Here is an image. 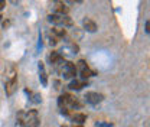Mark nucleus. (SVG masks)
Wrapping results in <instances>:
<instances>
[{"mask_svg": "<svg viewBox=\"0 0 150 127\" xmlns=\"http://www.w3.org/2000/svg\"><path fill=\"white\" fill-rule=\"evenodd\" d=\"M49 59H51V62H52V64L58 65V64H61V62H62V55L55 51V52H52V54H51Z\"/></svg>", "mask_w": 150, "mask_h": 127, "instance_id": "12", "label": "nucleus"}, {"mask_svg": "<svg viewBox=\"0 0 150 127\" xmlns=\"http://www.w3.org/2000/svg\"><path fill=\"white\" fill-rule=\"evenodd\" d=\"M48 20L51 23H54L55 26H71L72 25V19L68 18V16H62V15H49L48 16Z\"/></svg>", "mask_w": 150, "mask_h": 127, "instance_id": "1", "label": "nucleus"}, {"mask_svg": "<svg viewBox=\"0 0 150 127\" xmlns=\"http://www.w3.org/2000/svg\"><path fill=\"white\" fill-rule=\"evenodd\" d=\"M82 26H84V29L87 31V32H90V33H94L95 31H97V23L91 20L90 18H85L82 20Z\"/></svg>", "mask_w": 150, "mask_h": 127, "instance_id": "7", "label": "nucleus"}, {"mask_svg": "<svg viewBox=\"0 0 150 127\" xmlns=\"http://www.w3.org/2000/svg\"><path fill=\"white\" fill-rule=\"evenodd\" d=\"M94 72L90 70V68H85V70H81V77L84 78V79H87V78H90V77H93Z\"/></svg>", "mask_w": 150, "mask_h": 127, "instance_id": "13", "label": "nucleus"}, {"mask_svg": "<svg viewBox=\"0 0 150 127\" xmlns=\"http://www.w3.org/2000/svg\"><path fill=\"white\" fill-rule=\"evenodd\" d=\"M4 6H6V0H0V12L4 9Z\"/></svg>", "mask_w": 150, "mask_h": 127, "instance_id": "18", "label": "nucleus"}, {"mask_svg": "<svg viewBox=\"0 0 150 127\" xmlns=\"http://www.w3.org/2000/svg\"><path fill=\"white\" fill-rule=\"evenodd\" d=\"M12 1H13V3H16V1H18V0H12Z\"/></svg>", "mask_w": 150, "mask_h": 127, "instance_id": "22", "label": "nucleus"}, {"mask_svg": "<svg viewBox=\"0 0 150 127\" xmlns=\"http://www.w3.org/2000/svg\"><path fill=\"white\" fill-rule=\"evenodd\" d=\"M97 127H112V123H103V121H97L95 123Z\"/></svg>", "mask_w": 150, "mask_h": 127, "instance_id": "14", "label": "nucleus"}, {"mask_svg": "<svg viewBox=\"0 0 150 127\" xmlns=\"http://www.w3.org/2000/svg\"><path fill=\"white\" fill-rule=\"evenodd\" d=\"M74 127H82V124H74Z\"/></svg>", "mask_w": 150, "mask_h": 127, "instance_id": "21", "label": "nucleus"}, {"mask_svg": "<svg viewBox=\"0 0 150 127\" xmlns=\"http://www.w3.org/2000/svg\"><path fill=\"white\" fill-rule=\"evenodd\" d=\"M85 100H87V103H90V104H98V103H101V101L104 100V95L100 94V92L91 91V92H87V94H85Z\"/></svg>", "mask_w": 150, "mask_h": 127, "instance_id": "4", "label": "nucleus"}, {"mask_svg": "<svg viewBox=\"0 0 150 127\" xmlns=\"http://www.w3.org/2000/svg\"><path fill=\"white\" fill-rule=\"evenodd\" d=\"M78 68H79V70H85V68H88V65H87V62H85V61H82V59H81V61L78 62Z\"/></svg>", "mask_w": 150, "mask_h": 127, "instance_id": "15", "label": "nucleus"}, {"mask_svg": "<svg viewBox=\"0 0 150 127\" xmlns=\"http://www.w3.org/2000/svg\"><path fill=\"white\" fill-rule=\"evenodd\" d=\"M25 126L26 127H38L39 126V114L36 110H29L25 118Z\"/></svg>", "mask_w": 150, "mask_h": 127, "instance_id": "2", "label": "nucleus"}, {"mask_svg": "<svg viewBox=\"0 0 150 127\" xmlns=\"http://www.w3.org/2000/svg\"><path fill=\"white\" fill-rule=\"evenodd\" d=\"M32 101L38 104V103H40V101H42V97H40L39 94H35V95H33V100H32Z\"/></svg>", "mask_w": 150, "mask_h": 127, "instance_id": "16", "label": "nucleus"}, {"mask_svg": "<svg viewBox=\"0 0 150 127\" xmlns=\"http://www.w3.org/2000/svg\"><path fill=\"white\" fill-rule=\"evenodd\" d=\"M149 26H150V23H149V20H146V33H149V32H150V29H149Z\"/></svg>", "mask_w": 150, "mask_h": 127, "instance_id": "19", "label": "nucleus"}, {"mask_svg": "<svg viewBox=\"0 0 150 127\" xmlns=\"http://www.w3.org/2000/svg\"><path fill=\"white\" fill-rule=\"evenodd\" d=\"M76 74V67L72 62H64V68H62V75L64 78H74Z\"/></svg>", "mask_w": 150, "mask_h": 127, "instance_id": "3", "label": "nucleus"}, {"mask_svg": "<svg viewBox=\"0 0 150 127\" xmlns=\"http://www.w3.org/2000/svg\"><path fill=\"white\" fill-rule=\"evenodd\" d=\"M9 25H10V22H4V23H3V26H4V29H6V28H7Z\"/></svg>", "mask_w": 150, "mask_h": 127, "instance_id": "20", "label": "nucleus"}, {"mask_svg": "<svg viewBox=\"0 0 150 127\" xmlns=\"http://www.w3.org/2000/svg\"><path fill=\"white\" fill-rule=\"evenodd\" d=\"M55 12L56 15H62V16H67L68 15V12H69V7L67 6V4H64V3H56L55 4Z\"/></svg>", "mask_w": 150, "mask_h": 127, "instance_id": "8", "label": "nucleus"}, {"mask_svg": "<svg viewBox=\"0 0 150 127\" xmlns=\"http://www.w3.org/2000/svg\"><path fill=\"white\" fill-rule=\"evenodd\" d=\"M82 87H87V82L74 79V81H71V84H69V88H71V90H75V91L82 90Z\"/></svg>", "mask_w": 150, "mask_h": 127, "instance_id": "10", "label": "nucleus"}, {"mask_svg": "<svg viewBox=\"0 0 150 127\" xmlns=\"http://www.w3.org/2000/svg\"><path fill=\"white\" fill-rule=\"evenodd\" d=\"M62 127H68V126H62Z\"/></svg>", "mask_w": 150, "mask_h": 127, "instance_id": "24", "label": "nucleus"}, {"mask_svg": "<svg viewBox=\"0 0 150 127\" xmlns=\"http://www.w3.org/2000/svg\"><path fill=\"white\" fill-rule=\"evenodd\" d=\"M56 1H58V0H56Z\"/></svg>", "mask_w": 150, "mask_h": 127, "instance_id": "25", "label": "nucleus"}, {"mask_svg": "<svg viewBox=\"0 0 150 127\" xmlns=\"http://www.w3.org/2000/svg\"><path fill=\"white\" fill-rule=\"evenodd\" d=\"M38 71H39V79L42 82V85H48V75H46V71H45V65L43 62H38Z\"/></svg>", "mask_w": 150, "mask_h": 127, "instance_id": "6", "label": "nucleus"}, {"mask_svg": "<svg viewBox=\"0 0 150 127\" xmlns=\"http://www.w3.org/2000/svg\"><path fill=\"white\" fill-rule=\"evenodd\" d=\"M72 121H74V124H84L87 121V116L84 113H76L72 116Z\"/></svg>", "mask_w": 150, "mask_h": 127, "instance_id": "9", "label": "nucleus"}, {"mask_svg": "<svg viewBox=\"0 0 150 127\" xmlns=\"http://www.w3.org/2000/svg\"><path fill=\"white\" fill-rule=\"evenodd\" d=\"M49 43H51V45H56V43H58V38L52 35V36L49 38Z\"/></svg>", "mask_w": 150, "mask_h": 127, "instance_id": "17", "label": "nucleus"}, {"mask_svg": "<svg viewBox=\"0 0 150 127\" xmlns=\"http://www.w3.org/2000/svg\"><path fill=\"white\" fill-rule=\"evenodd\" d=\"M1 18H3V16H1V15H0V20H1Z\"/></svg>", "mask_w": 150, "mask_h": 127, "instance_id": "23", "label": "nucleus"}, {"mask_svg": "<svg viewBox=\"0 0 150 127\" xmlns=\"http://www.w3.org/2000/svg\"><path fill=\"white\" fill-rule=\"evenodd\" d=\"M18 88V78H12V79H7L6 84H4V91H6V95H13V92Z\"/></svg>", "mask_w": 150, "mask_h": 127, "instance_id": "5", "label": "nucleus"}, {"mask_svg": "<svg viewBox=\"0 0 150 127\" xmlns=\"http://www.w3.org/2000/svg\"><path fill=\"white\" fill-rule=\"evenodd\" d=\"M51 32H52V35L56 38H64L67 35V31H65L64 28H61V26H54Z\"/></svg>", "mask_w": 150, "mask_h": 127, "instance_id": "11", "label": "nucleus"}]
</instances>
